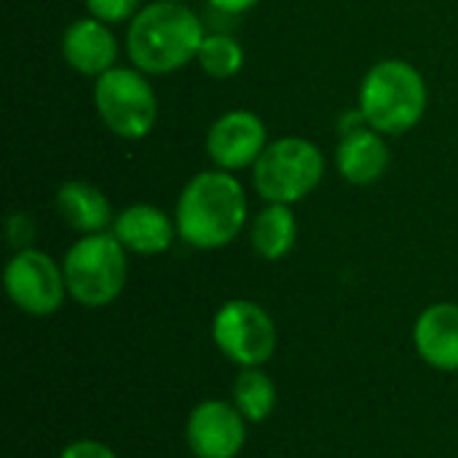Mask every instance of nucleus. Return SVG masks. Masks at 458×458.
<instances>
[{
	"mask_svg": "<svg viewBox=\"0 0 458 458\" xmlns=\"http://www.w3.org/2000/svg\"><path fill=\"white\" fill-rule=\"evenodd\" d=\"M247 223V193L233 172H199L182 188L174 209L177 236L196 250L231 244Z\"/></svg>",
	"mask_w": 458,
	"mask_h": 458,
	"instance_id": "f257e3e1",
	"label": "nucleus"
},
{
	"mask_svg": "<svg viewBox=\"0 0 458 458\" xmlns=\"http://www.w3.org/2000/svg\"><path fill=\"white\" fill-rule=\"evenodd\" d=\"M204 35L193 8L174 0H153L129 21L126 54L145 75H169L196 59Z\"/></svg>",
	"mask_w": 458,
	"mask_h": 458,
	"instance_id": "f03ea898",
	"label": "nucleus"
},
{
	"mask_svg": "<svg viewBox=\"0 0 458 458\" xmlns=\"http://www.w3.org/2000/svg\"><path fill=\"white\" fill-rule=\"evenodd\" d=\"M429 91L424 75L405 59L376 62L360 83V115L384 137L416 129L427 113Z\"/></svg>",
	"mask_w": 458,
	"mask_h": 458,
	"instance_id": "7ed1b4c3",
	"label": "nucleus"
},
{
	"mask_svg": "<svg viewBox=\"0 0 458 458\" xmlns=\"http://www.w3.org/2000/svg\"><path fill=\"white\" fill-rule=\"evenodd\" d=\"M62 268L67 295L86 309H102L126 287V247L115 239V233H89L67 250Z\"/></svg>",
	"mask_w": 458,
	"mask_h": 458,
	"instance_id": "20e7f679",
	"label": "nucleus"
},
{
	"mask_svg": "<svg viewBox=\"0 0 458 458\" xmlns=\"http://www.w3.org/2000/svg\"><path fill=\"white\" fill-rule=\"evenodd\" d=\"M325 156L306 137H282L266 145L252 166V185L266 204H295L319 188Z\"/></svg>",
	"mask_w": 458,
	"mask_h": 458,
	"instance_id": "39448f33",
	"label": "nucleus"
},
{
	"mask_svg": "<svg viewBox=\"0 0 458 458\" xmlns=\"http://www.w3.org/2000/svg\"><path fill=\"white\" fill-rule=\"evenodd\" d=\"M94 107L110 134L142 140L158 118V99L148 75L137 67H113L94 83Z\"/></svg>",
	"mask_w": 458,
	"mask_h": 458,
	"instance_id": "423d86ee",
	"label": "nucleus"
},
{
	"mask_svg": "<svg viewBox=\"0 0 458 458\" xmlns=\"http://www.w3.org/2000/svg\"><path fill=\"white\" fill-rule=\"evenodd\" d=\"M217 349L242 368H260L276 352V325L252 301H228L212 319Z\"/></svg>",
	"mask_w": 458,
	"mask_h": 458,
	"instance_id": "0eeeda50",
	"label": "nucleus"
},
{
	"mask_svg": "<svg viewBox=\"0 0 458 458\" xmlns=\"http://www.w3.org/2000/svg\"><path fill=\"white\" fill-rule=\"evenodd\" d=\"M3 282L11 303L30 317H51L62 309L67 295L64 268L32 247L16 252L8 260Z\"/></svg>",
	"mask_w": 458,
	"mask_h": 458,
	"instance_id": "6e6552de",
	"label": "nucleus"
},
{
	"mask_svg": "<svg viewBox=\"0 0 458 458\" xmlns=\"http://www.w3.org/2000/svg\"><path fill=\"white\" fill-rule=\"evenodd\" d=\"M266 145V123L252 110H228L207 131V156L225 172L252 169Z\"/></svg>",
	"mask_w": 458,
	"mask_h": 458,
	"instance_id": "1a4fd4ad",
	"label": "nucleus"
},
{
	"mask_svg": "<svg viewBox=\"0 0 458 458\" xmlns=\"http://www.w3.org/2000/svg\"><path fill=\"white\" fill-rule=\"evenodd\" d=\"M247 419L223 400L201 403L185 427L188 448L196 458H236L247 440Z\"/></svg>",
	"mask_w": 458,
	"mask_h": 458,
	"instance_id": "9d476101",
	"label": "nucleus"
},
{
	"mask_svg": "<svg viewBox=\"0 0 458 458\" xmlns=\"http://www.w3.org/2000/svg\"><path fill=\"white\" fill-rule=\"evenodd\" d=\"M62 56L81 75H105L107 70L115 67L118 59V43L110 24L94 16L75 19L62 35Z\"/></svg>",
	"mask_w": 458,
	"mask_h": 458,
	"instance_id": "9b49d317",
	"label": "nucleus"
},
{
	"mask_svg": "<svg viewBox=\"0 0 458 458\" xmlns=\"http://www.w3.org/2000/svg\"><path fill=\"white\" fill-rule=\"evenodd\" d=\"M335 166L341 177L352 185H373L386 174L389 166V148L381 131L360 123L346 129L335 148Z\"/></svg>",
	"mask_w": 458,
	"mask_h": 458,
	"instance_id": "f8f14e48",
	"label": "nucleus"
},
{
	"mask_svg": "<svg viewBox=\"0 0 458 458\" xmlns=\"http://www.w3.org/2000/svg\"><path fill=\"white\" fill-rule=\"evenodd\" d=\"M115 239L134 255H161L172 247L177 236L174 220L153 204H131L121 209L113 220Z\"/></svg>",
	"mask_w": 458,
	"mask_h": 458,
	"instance_id": "ddd939ff",
	"label": "nucleus"
},
{
	"mask_svg": "<svg viewBox=\"0 0 458 458\" xmlns=\"http://www.w3.org/2000/svg\"><path fill=\"white\" fill-rule=\"evenodd\" d=\"M413 344L424 362L437 370H458V303H435L421 311Z\"/></svg>",
	"mask_w": 458,
	"mask_h": 458,
	"instance_id": "4468645a",
	"label": "nucleus"
},
{
	"mask_svg": "<svg viewBox=\"0 0 458 458\" xmlns=\"http://www.w3.org/2000/svg\"><path fill=\"white\" fill-rule=\"evenodd\" d=\"M56 212L72 231L83 236L102 233L115 220L107 196L83 180H70L56 191Z\"/></svg>",
	"mask_w": 458,
	"mask_h": 458,
	"instance_id": "2eb2a0df",
	"label": "nucleus"
},
{
	"mask_svg": "<svg viewBox=\"0 0 458 458\" xmlns=\"http://www.w3.org/2000/svg\"><path fill=\"white\" fill-rule=\"evenodd\" d=\"M298 239V220L290 204H266L252 223V250L263 260H282Z\"/></svg>",
	"mask_w": 458,
	"mask_h": 458,
	"instance_id": "dca6fc26",
	"label": "nucleus"
},
{
	"mask_svg": "<svg viewBox=\"0 0 458 458\" xmlns=\"http://www.w3.org/2000/svg\"><path fill=\"white\" fill-rule=\"evenodd\" d=\"M233 405L247 421H266L276 408V386L260 368H244L233 384Z\"/></svg>",
	"mask_w": 458,
	"mask_h": 458,
	"instance_id": "f3484780",
	"label": "nucleus"
},
{
	"mask_svg": "<svg viewBox=\"0 0 458 458\" xmlns=\"http://www.w3.org/2000/svg\"><path fill=\"white\" fill-rule=\"evenodd\" d=\"M196 62L209 78L225 81V78H233L244 67V51L236 43V38L223 35V32H207L196 54Z\"/></svg>",
	"mask_w": 458,
	"mask_h": 458,
	"instance_id": "a211bd4d",
	"label": "nucleus"
},
{
	"mask_svg": "<svg viewBox=\"0 0 458 458\" xmlns=\"http://www.w3.org/2000/svg\"><path fill=\"white\" fill-rule=\"evenodd\" d=\"M145 0H86L89 16L105 21V24H121L131 21L142 11Z\"/></svg>",
	"mask_w": 458,
	"mask_h": 458,
	"instance_id": "6ab92c4d",
	"label": "nucleus"
},
{
	"mask_svg": "<svg viewBox=\"0 0 458 458\" xmlns=\"http://www.w3.org/2000/svg\"><path fill=\"white\" fill-rule=\"evenodd\" d=\"M5 233H8V244H11L16 252L30 250V244H32V239H35V223H32V217H30V215L16 212V215H11V217H8V223H5Z\"/></svg>",
	"mask_w": 458,
	"mask_h": 458,
	"instance_id": "aec40b11",
	"label": "nucleus"
},
{
	"mask_svg": "<svg viewBox=\"0 0 458 458\" xmlns=\"http://www.w3.org/2000/svg\"><path fill=\"white\" fill-rule=\"evenodd\" d=\"M59 458H118L99 440H75L70 443Z\"/></svg>",
	"mask_w": 458,
	"mask_h": 458,
	"instance_id": "412c9836",
	"label": "nucleus"
},
{
	"mask_svg": "<svg viewBox=\"0 0 458 458\" xmlns=\"http://www.w3.org/2000/svg\"><path fill=\"white\" fill-rule=\"evenodd\" d=\"M215 11H220V13H231V16H239V13H244V11H250V8H255L260 0H207Z\"/></svg>",
	"mask_w": 458,
	"mask_h": 458,
	"instance_id": "4be33fe9",
	"label": "nucleus"
},
{
	"mask_svg": "<svg viewBox=\"0 0 458 458\" xmlns=\"http://www.w3.org/2000/svg\"><path fill=\"white\" fill-rule=\"evenodd\" d=\"M174 3H185V0H174Z\"/></svg>",
	"mask_w": 458,
	"mask_h": 458,
	"instance_id": "5701e85b",
	"label": "nucleus"
}]
</instances>
